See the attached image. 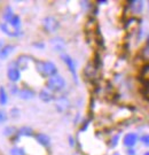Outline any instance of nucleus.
<instances>
[{"instance_id": "f3484780", "label": "nucleus", "mask_w": 149, "mask_h": 155, "mask_svg": "<svg viewBox=\"0 0 149 155\" xmlns=\"http://www.w3.org/2000/svg\"><path fill=\"white\" fill-rule=\"evenodd\" d=\"M14 15H15V14H14L13 8H11V6H6L5 8H4V12H2V20H4L6 23H9V21L13 18Z\"/></svg>"}, {"instance_id": "7ed1b4c3", "label": "nucleus", "mask_w": 149, "mask_h": 155, "mask_svg": "<svg viewBox=\"0 0 149 155\" xmlns=\"http://www.w3.org/2000/svg\"><path fill=\"white\" fill-rule=\"evenodd\" d=\"M43 29L47 33H55L60 29V22L54 16H46L43 20Z\"/></svg>"}, {"instance_id": "5701e85b", "label": "nucleus", "mask_w": 149, "mask_h": 155, "mask_svg": "<svg viewBox=\"0 0 149 155\" xmlns=\"http://www.w3.org/2000/svg\"><path fill=\"white\" fill-rule=\"evenodd\" d=\"M8 87H9V93L13 94V95H17V94H18V92H20V87L17 86L16 84L11 83Z\"/></svg>"}, {"instance_id": "9b49d317", "label": "nucleus", "mask_w": 149, "mask_h": 155, "mask_svg": "<svg viewBox=\"0 0 149 155\" xmlns=\"http://www.w3.org/2000/svg\"><path fill=\"white\" fill-rule=\"evenodd\" d=\"M137 141H138V136L133 132L126 133L124 136V139H123V143L127 148H132L133 146L137 144Z\"/></svg>"}, {"instance_id": "a211bd4d", "label": "nucleus", "mask_w": 149, "mask_h": 155, "mask_svg": "<svg viewBox=\"0 0 149 155\" xmlns=\"http://www.w3.org/2000/svg\"><path fill=\"white\" fill-rule=\"evenodd\" d=\"M2 133H4V136H5V137H7V138L13 139L14 137H15V136H16L17 129L15 127H13V125H8V127H4V130H2Z\"/></svg>"}, {"instance_id": "f03ea898", "label": "nucleus", "mask_w": 149, "mask_h": 155, "mask_svg": "<svg viewBox=\"0 0 149 155\" xmlns=\"http://www.w3.org/2000/svg\"><path fill=\"white\" fill-rule=\"evenodd\" d=\"M66 79L63 76L61 75H55V76H52V77L47 78L46 81V89L50 90V92H61L62 90L66 87Z\"/></svg>"}, {"instance_id": "4be33fe9", "label": "nucleus", "mask_w": 149, "mask_h": 155, "mask_svg": "<svg viewBox=\"0 0 149 155\" xmlns=\"http://www.w3.org/2000/svg\"><path fill=\"white\" fill-rule=\"evenodd\" d=\"M9 154L11 155H27L25 152H24V150L21 148V147H13V148H11Z\"/></svg>"}, {"instance_id": "c756f323", "label": "nucleus", "mask_w": 149, "mask_h": 155, "mask_svg": "<svg viewBox=\"0 0 149 155\" xmlns=\"http://www.w3.org/2000/svg\"><path fill=\"white\" fill-rule=\"evenodd\" d=\"M69 143H70V146H75V141H73L72 137H69Z\"/></svg>"}, {"instance_id": "6ab92c4d", "label": "nucleus", "mask_w": 149, "mask_h": 155, "mask_svg": "<svg viewBox=\"0 0 149 155\" xmlns=\"http://www.w3.org/2000/svg\"><path fill=\"white\" fill-rule=\"evenodd\" d=\"M140 58L146 64H149V41L140 51Z\"/></svg>"}, {"instance_id": "39448f33", "label": "nucleus", "mask_w": 149, "mask_h": 155, "mask_svg": "<svg viewBox=\"0 0 149 155\" xmlns=\"http://www.w3.org/2000/svg\"><path fill=\"white\" fill-rule=\"evenodd\" d=\"M54 105H55V109L59 113H66L70 108V100L66 97H59L54 100Z\"/></svg>"}, {"instance_id": "ddd939ff", "label": "nucleus", "mask_w": 149, "mask_h": 155, "mask_svg": "<svg viewBox=\"0 0 149 155\" xmlns=\"http://www.w3.org/2000/svg\"><path fill=\"white\" fill-rule=\"evenodd\" d=\"M18 98L22 100H31L34 98V91L32 89H29V87H22L20 89V92H18Z\"/></svg>"}, {"instance_id": "1a4fd4ad", "label": "nucleus", "mask_w": 149, "mask_h": 155, "mask_svg": "<svg viewBox=\"0 0 149 155\" xmlns=\"http://www.w3.org/2000/svg\"><path fill=\"white\" fill-rule=\"evenodd\" d=\"M50 45L53 47V50L57 52V53H64L66 50V41L61 37H55V38L50 39Z\"/></svg>"}, {"instance_id": "aec40b11", "label": "nucleus", "mask_w": 149, "mask_h": 155, "mask_svg": "<svg viewBox=\"0 0 149 155\" xmlns=\"http://www.w3.org/2000/svg\"><path fill=\"white\" fill-rule=\"evenodd\" d=\"M9 25H11V28L14 29V30H17V31H20V29H21V24H22V21H21V17L18 16V15H14L13 18H11L9 23H8Z\"/></svg>"}, {"instance_id": "a878e982", "label": "nucleus", "mask_w": 149, "mask_h": 155, "mask_svg": "<svg viewBox=\"0 0 149 155\" xmlns=\"http://www.w3.org/2000/svg\"><path fill=\"white\" fill-rule=\"evenodd\" d=\"M7 121V115L4 110H0V124H2L4 122Z\"/></svg>"}, {"instance_id": "6e6552de", "label": "nucleus", "mask_w": 149, "mask_h": 155, "mask_svg": "<svg viewBox=\"0 0 149 155\" xmlns=\"http://www.w3.org/2000/svg\"><path fill=\"white\" fill-rule=\"evenodd\" d=\"M32 60H33V59L31 58V56L25 55V54H22V55L18 56V58H17L15 61H16V63H17V67H18V69L23 71V70H27V69H28Z\"/></svg>"}, {"instance_id": "423d86ee", "label": "nucleus", "mask_w": 149, "mask_h": 155, "mask_svg": "<svg viewBox=\"0 0 149 155\" xmlns=\"http://www.w3.org/2000/svg\"><path fill=\"white\" fill-rule=\"evenodd\" d=\"M0 30L5 33V35H7L8 37H11V38H17V37H21L23 35V32L21 30H20V31L14 30L8 23H6V22L0 23Z\"/></svg>"}, {"instance_id": "f8f14e48", "label": "nucleus", "mask_w": 149, "mask_h": 155, "mask_svg": "<svg viewBox=\"0 0 149 155\" xmlns=\"http://www.w3.org/2000/svg\"><path fill=\"white\" fill-rule=\"evenodd\" d=\"M15 45L13 44H5V46L0 51V60H6L7 58L11 55V53L15 51Z\"/></svg>"}, {"instance_id": "7c9ffc66", "label": "nucleus", "mask_w": 149, "mask_h": 155, "mask_svg": "<svg viewBox=\"0 0 149 155\" xmlns=\"http://www.w3.org/2000/svg\"><path fill=\"white\" fill-rule=\"evenodd\" d=\"M114 155H121L119 153H114Z\"/></svg>"}, {"instance_id": "dca6fc26", "label": "nucleus", "mask_w": 149, "mask_h": 155, "mask_svg": "<svg viewBox=\"0 0 149 155\" xmlns=\"http://www.w3.org/2000/svg\"><path fill=\"white\" fill-rule=\"evenodd\" d=\"M130 9L132 11L133 14H140L141 12L144 11V2L141 0H135V1H130Z\"/></svg>"}, {"instance_id": "9d476101", "label": "nucleus", "mask_w": 149, "mask_h": 155, "mask_svg": "<svg viewBox=\"0 0 149 155\" xmlns=\"http://www.w3.org/2000/svg\"><path fill=\"white\" fill-rule=\"evenodd\" d=\"M34 139L39 145H41L45 148H48L50 146V138L45 133H34Z\"/></svg>"}, {"instance_id": "20e7f679", "label": "nucleus", "mask_w": 149, "mask_h": 155, "mask_svg": "<svg viewBox=\"0 0 149 155\" xmlns=\"http://www.w3.org/2000/svg\"><path fill=\"white\" fill-rule=\"evenodd\" d=\"M60 58L61 60L64 62V64L68 67V69H69V71L70 74L72 75V77H73V81H75V83H77L78 82V76H77V68H76V62L73 61V59H72L71 56L69 55L68 53H61L60 54Z\"/></svg>"}, {"instance_id": "4468645a", "label": "nucleus", "mask_w": 149, "mask_h": 155, "mask_svg": "<svg viewBox=\"0 0 149 155\" xmlns=\"http://www.w3.org/2000/svg\"><path fill=\"white\" fill-rule=\"evenodd\" d=\"M39 99L41 100L43 102H50V101H53V100H55V97H54V93L53 92H50V90L47 89H43L40 90V92H39Z\"/></svg>"}, {"instance_id": "473e14b6", "label": "nucleus", "mask_w": 149, "mask_h": 155, "mask_svg": "<svg viewBox=\"0 0 149 155\" xmlns=\"http://www.w3.org/2000/svg\"><path fill=\"white\" fill-rule=\"evenodd\" d=\"M148 4H149V1H148Z\"/></svg>"}, {"instance_id": "0eeeda50", "label": "nucleus", "mask_w": 149, "mask_h": 155, "mask_svg": "<svg viewBox=\"0 0 149 155\" xmlns=\"http://www.w3.org/2000/svg\"><path fill=\"white\" fill-rule=\"evenodd\" d=\"M7 78L11 83L16 84L21 79V70L16 67H8L7 68Z\"/></svg>"}, {"instance_id": "c85d7f7f", "label": "nucleus", "mask_w": 149, "mask_h": 155, "mask_svg": "<svg viewBox=\"0 0 149 155\" xmlns=\"http://www.w3.org/2000/svg\"><path fill=\"white\" fill-rule=\"evenodd\" d=\"M127 155H137V152L133 150V148H128L127 150Z\"/></svg>"}, {"instance_id": "393cba45", "label": "nucleus", "mask_w": 149, "mask_h": 155, "mask_svg": "<svg viewBox=\"0 0 149 155\" xmlns=\"http://www.w3.org/2000/svg\"><path fill=\"white\" fill-rule=\"evenodd\" d=\"M140 140L142 141V144H144L146 146H148L149 147V134H144V136H141Z\"/></svg>"}, {"instance_id": "bb28decb", "label": "nucleus", "mask_w": 149, "mask_h": 155, "mask_svg": "<svg viewBox=\"0 0 149 155\" xmlns=\"http://www.w3.org/2000/svg\"><path fill=\"white\" fill-rule=\"evenodd\" d=\"M11 115L13 117H15V118H16V117H18V115H20V110L17 109L16 107H14V108L11 110Z\"/></svg>"}, {"instance_id": "2eb2a0df", "label": "nucleus", "mask_w": 149, "mask_h": 155, "mask_svg": "<svg viewBox=\"0 0 149 155\" xmlns=\"http://www.w3.org/2000/svg\"><path fill=\"white\" fill-rule=\"evenodd\" d=\"M34 136V131H33L32 127H22L20 129H17L16 137L18 139L22 138V137H33Z\"/></svg>"}, {"instance_id": "412c9836", "label": "nucleus", "mask_w": 149, "mask_h": 155, "mask_svg": "<svg viewBox=\"0 0 149 155\" xmlns=\"http://www.w3.org/2000/svg\"><path fill=\"white\" fill-rule=\"evenodd\" d=\"M8 102V93H7V90L5 86H0V105L6 106Z\"/></svg>"}, {"instance_id": "2f4dec72", "label": "nucleus", "mask_w": 149, "mask_h": 155, "mask_svg": "<svg viewBox=\"0 0 149 155\" xmlns=\"http://www.w3.org/2000/svg\"><path fill=\"white\" fill-rule=\"evenodd\" d=\"M144 155H149V152H147V153H144Z\"/></svg>"}, {"instance_id": "b1692460", "label": "nucleus", "mask_w": 149, "mask_h": 155, "mask_svg": "<svg viewBox=\"0 0 149 155\" xmlns=\"http://www.w3.org/2000/svg\"><path fill=\"white\" fill-rule=\"evenodd\" d=\"M118 140H119V136L118 134H115L110 140V146L111 147H116V145L118 144Z\"/></svg>"}, {"instance_id": "f257e3e1", "label": "nucleus", "mask_w": 149, "mask_h": 155, "mask_svg": "<svg viewBox=\"0 0 149 155\" xmlns=\"http://www.w3.org/2000/svg\"><path fill=\"white\" fill-rule=\"evenodd\" d=\"M36 70L41 77L50 78L57 75V67L52 61H36L34 62Z\"/></svg>"}, {"instance_id": "cd10ccee", "label": "nucleus", "mask_w": 149, "mask_h": 155, "mask_svg": "<svg viewBox=\"0 0 149 155\" xmlns=\"http://www.w3.org/2000/svg\"><path fill=\"white\" fill-rule=\"evenodd\" d=\"M33 47H38V48H44L45 45L43 43H34L33 44Z\"/></svg>"}]
</instances>
